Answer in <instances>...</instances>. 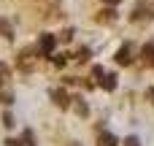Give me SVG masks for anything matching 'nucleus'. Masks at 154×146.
Wrapping results in <instances>:
<instances>
[{
	"label": "nucleus",
	"mask_w": 154,
	"mask_h": 146,
	"mask_svg": "<svg viewBox=\"0 0 154 146\" xmlns=\"http://www.w3.org/2000/svg\"><path fill=\"white\" fill-rule=\"evenodd\" d=\"M103 3H108V5H116V3H119V0H103Z\"/></svg>",
	"instance_id": "5701e85b"
},
{
	"label": "nucleus",
	"mask_w": 154,
	"mask_h": 146,
	"mask_svg": "<svg viewBox=\"0 0 154 146\" xmlns=\"http://www.w3.org/2000/svg\"><path fill=\"white\" fill-rule=\"evenodd\" d=\"M97 22H106V24L116 22V11H114V8H106V11H100V14H97Z\"/></svg>",
	"instance_id": "1a4fd4ad"
},
{
	"label": "nucleus",
	"mask_w": 154,
	"mask_h": 146,
	"mask_svg": "<svg viewBox=\"0 0 154 146\" xmlns=\"http://www.w3.org/2000/svg\"><path fill=\"white\" fill-rule=\"evenodd\" d=\"M5 146H22V141H19V138H8V141H5Z\"/></svg>",
	"instance_id": "412c9836"
},
{
	"label": "nucleus",
	"mask_w": 154,
	"mask_h": 146,
	"mask_svg": "<svg viewBox=\"0 0 154 146\" xmlns=\"http://www.w3.org/2000/svg\"><path fill=\"white\" fill-rule=\"evenodd\" d=\"M100 87H103L106 92H114V89H116V73H106V79L100 81Z\"/></svg>",
	"instance_id": "6e6552de"
},
{
	"label": "nucleus",
	"mask_w": 154,
	"mask_h": 146,
	"mask_svg": "<svg viewBox=\"0 0 154 146\" xmlns=\"http://www.w3.org/2000/svg\"><path fill=\"white\" fill-rule=\"evenodd\" d=\"M152 16H154V11L149 8V5H146V8L138 5V8L133 11V22H143V19H152Z\"/></svg>",
	"instance_id": "39448f33"
},
{
	"label": "nucleus",
	"mask_w": 154,
	"mask_h": 146,
	"mask_svg": "<svg viewBox=\"0 0 154 146\" xmlns=\"http://www.w3.org/2000/svg\"><path fill=\"white\" fill-rule=\"evenodd\" d=\"M0 35H3V38H8V41L14 38V30H11V24H8V19H3V16H0Z\"/></svg>",
	"instance_id": "9b49d317"
},
{
	"label": "nucleus",
	"mask_w": 154,
	"mask_h": 146,
	"mask_svg": "<svg viewBox=\"0 0 154 146\" xmlns=\"http://www.w3.org/2000/svg\"><path fill=\"white\" fill-rule=\"evenodd\" d=\"M16 65L22 70H32V49H22L19 57H16Z\"/></svg>",
	"instance_id": "f03ea898"
},
{
	"label": "nucleus",
	"mask_w": 154,
	"mask_h": 146,
	"mask_svg": "<svg viewBox=\"0 0 154 146\" xmlns=\"http://www.w3.org/2000/svg\"><path fill=\"white\" fill-rule=\"evenodd\" d=\"M146 98H149V100L154 103V87H149V89H146Z\"/></svg>",
	"instance_id": "4be33fe9"
},
{
	"label": "nucleus",
	"mask_w": 154,
	"mask_h": 146,
	"mask_svg": "<svg viewBox=\"0 0 154 146\" xmlns=\"http://www.w3.org/2000/svg\"><path fill=\"white\" fill-rule=\"evenodd\" d=\"M73 35H76V30H73V27H68V30H62V33H60V38H62V41H73Z\"/></svg>",
	"instance_id": "f3484780"
},
{
	"label": "nucleus",
	"mask_w": 154,
	"mask_h": 146,
	"mask_svg": "<svg viewBox=\"0 0 154 146\" xmlns=\"http://www.w3.org/2000/svg\"><path fill=\"white\" fill-rule=\"evenodd\" d=\"M8 73H11V70H8V65H3V62H0V89L5 87V81H8Z\"/></svg>",
	"instance_id": "2eb2a0df"
},
{
	"label": "nucleus",
	"mask_w": 154,
	"mask_h": 146,
	"mask_svg": "<svg viewBox=\"0 0 154 146\" xmlns=\"http://www.w3.org/2000/svg\"><path fill=\"white\" fill-rule=\"evenodd\" d=\"M51 62H54L57 68H62V65H65V54H54V57H51Z\"/></svg>",
	"instance_id": "aec40b11"
},
{
	"label": "nucleus",
	"mask_w": 154,
	"mask_h": 146,
	"mask_svg": "<svg viewBox=\"0 0 154 146\" xmlns=\"http://www.w3.org/2000/svg\"><path fill=\"white\" fill-rule=\"evenodd\" d=\"M89 54H92V51H89L87 46H81V49L76 51V60H79V62H87V60H89Z\"/></svg>",
	"instance_id": "4468645a"
},
{
	"label": "nucleus",
	"mask_w": 154,
	"mask_h": 146,
	"mask_svg": "<svg viewBox=\"0 0 154 146\" xmlns=\"http://www.w3.org/2000/svg\"><path fill=\"white\" fill-rule=\"evenodd\" d=\"M73 111H76L79 116H87V114H89V106H87L81 98H73Z\"/></svg>",
	"instance_id": "9d476101"
},
{
	"label": "nucleus",
	"mask_w": 154,
	"mask_h": 146,
	"mask_svg": "<svg viewBox=\"0 0 154 146\" xmlns=\"http://www.w3.org/2000/svg\"><path fill=\"white\" fill-rule=\"evenodd\" d=\"M54 43H57V38H54L51 33H43V35L38 38V46H41V54H43V57H54Z\"/></svg>",
	"instance_id": "f257e3e1"
},
{
	"label": "nucleus",
	"mask_w": 154,
	"mask_h": 146,
	"mask_svg": "<svg viewBox=\"0 0 154 146\" xmlns=\"http://www.w3.org/2000/svg\"><path fill=\"white\" fill-rule=\"evenodd\" d=\"M51 100H54L60 108H70V106H73V103H70L73 98H68V92H65V89H51Z\"/></svg>",
	"instance_id": "7ed1b4c3"
},
{
	"label": "nucleus",
	"mask_w": 154,
	"mask_h": 146,
	"mask_svg": "<svg viewBox=\"0 0 154 146\" xmlns=\"http://www.w3.org/2000/svg\"><path fill=\"white\" fill-rule=\"evenodd\" d=\"M0 100H3L5 106H11V103H14V92H11L8 87H3V89H0Z\"/></svg>",
	"instance_id": "f8f14e48"
},
{
	"label": "nucleus",
	"mask_w": 154,
	"mask_h": 146,
	"mask_svg": "<svg viewBox=\"0 0 154 146\" xmlns=\"http://www.w3.org/2000/svg\"><path fill=\"white\" fill-rule=\"evenodd\" d=\"M125 146H141V138L138 135H127L125 138Z\"/></svg>",
	"instance_id": "a211bd4d"
},
{
	"label": "nucleus",
	"mask_w": 154,
	"mask_h": 146,
	"mask_svg": "<svg viewBox=\"0 0 154 146\" xmlns=\"http://www.w3.org/2000/svg\"><path fill=\"white\" fill-rule=\"evenodd\" d=\"M116 135H111V133H106V130H100V135H97V146H116Z\"/></svg>",
	"instance_id": "423d86ee"
},
{
	"label": "nucleus",
	"mask_w": 154,
	"mask_h": 146,
	"mask_svg": "<svg viewBox=\"0 0 154 146\" xmlns=\"http://www.w3.org/2000/svg\"><path fill=\"white\" fill-rule=\"evenodd\" d=\"M116 62H119V65H130V62H133V46H130V43L119 46V51H116Z\"/></svg>",
	"instance_id": "20e7f679"
},
{
	"label": "nucleus",
	"mask_w": 154,
	"mask_h": 146,
	"mask_svg": "<svg viewBox=\"0 0 154 146\" xmlns=\"http://www.w3.org/2000/svg\"><path fill=\"white\" fill-rule=\"evenodd\" d=\"M19 141H22V146H32V144H35V138H32V130H24Z\"/></svg>",
	"instance_id": "ddd939ff"
},
{
	"label": "nucleus",
	"mask_w": 154,
	"mask_h": 146,
	"mask_svg": "<svg viewBox=\"0 0 154 146\" xmlns=\"http://www.w3.org/2000/svg\"><path fill=\"white\" fill-rule=\"evenodd\" d=\"M141 57H143V62H146L149 68H154V43H146V46L141 49Z\"/></svg>",
	"instance_id": "0eeeda50"
},
{
	"label": "nucleus",
	"mask_w": 154,
	"mask_h": 146,
	"mask_svg": "<svg viewBox=\"0 0 154 146\" xmlns=\"http://www.w3.org/2000/svg\"><path fill=\"white\" fill-rule=\"evenodd\" d=\"M3 125H5V127H14V114H11V111L3 114Z\"/></svg>",
	"instance_id": "6ab92c4d"
},
{
	"label": "nucleus",
	"mask_w": 154,
	"mask_h": 146,
	"mask_svg": "<svg viewBox=\"0 0 154 146\" xmlns=\"http://www.w3.org/2000/svg\"><path fill=\"white\" fill-rule=\"evenodd\" d=\"M92 76H95V81H97V84H100V81H103V79H106V70H103V68H100V65H95V68H92Z\"/></svg>",
	"instance_id": "dca6fc26"
}]
</instances>
